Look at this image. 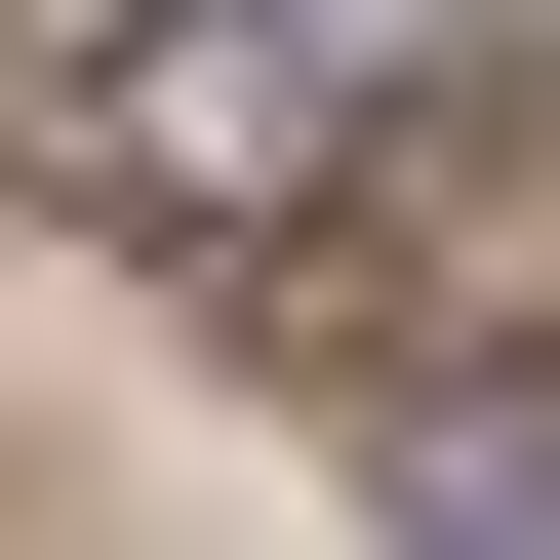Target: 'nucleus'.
I'll use <instances>...</instances> for the list:
<instances>
[{"instance_id": "f257e3e1", "label": "nucleus", "mask_w": 560, "mask_h": 560, "mask_svg": "<svg viewBox=\"0 0 560 560\" xmlns=\"http://www.w3.org/2000/svg\"><path fill=\"white\" fill-rule=\"evenodd\" d=\"M441 40H480V0H120L81 81H40V200L241 280V241H320V200L441 120Z\"/></svg>"}]
</instances>
